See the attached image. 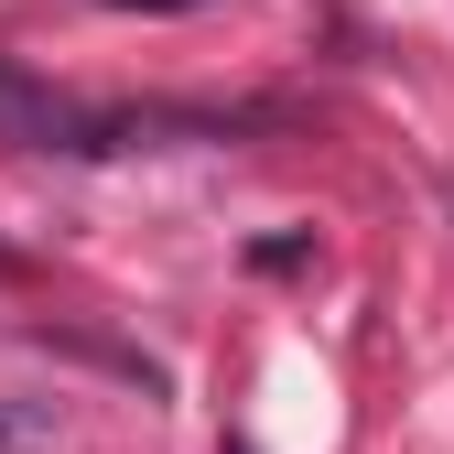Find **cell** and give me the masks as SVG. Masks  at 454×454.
Segmentation results:
<instances>
[{
	"instance_id": "6da1fadb",
	"label": "cell",
	"mask_w": 454,
	"mask_h": 454,
	"mask_svg": "<svg viewBox=\"0 0 454 454\" xmlns=\"http://www.w3.org/2000/svg\"><path fill=\"white\" fill-rule=\"evenodd\" d=\"M0 130H22V141H43V152H108V120H87V108H66V98H43L22 66H0Z\"/></svg>"
},
{
	"instance_id": "3957f363",
	"label": "cell",
	"mask_w": 454,
	"mask_h": 454,
	"mask_svg": "<svg viewBox=\"0 0 454 454\" xmlns=\"http://www.w3.org/2000/svg\"><path fill=\"white\" fill-rule=\"evenodd\" d=\"M108 12H195V0H108Z\"/></svg>"
},
{
	"instance_id": "7a4b0ae2",
	"label": "cell",
	"mask_w": 454,
	"mask_h": 454,
	"mask_svg": "<svg viewBox=\"0 0 454 454\" xmlns=\"http://www.w3.org/2000/svg\"><path fill=\"white\" fill-rule=\"evenodd\" d=\"M54 433H66L54 401H0V454H54Z\"/></svg>"
}]
</instances>
